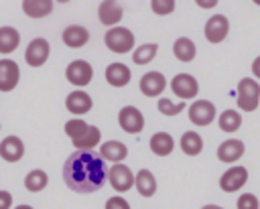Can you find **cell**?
Returning <instances> with one entry per match:
<instances>
[{"instance_id": "cell-26", "label": "cell", "mask_w": 260, "mask_h": 209, "mask_svg": "<svg viewBox=\"0 0 260 209\" xmlns=\"http://www.w3.org/2000/svg\"><path fill=\"white\" fill-rule=\"evenodd\" d=\"M181 150L187 154V156H197L201 150H203V140L201 136L195 132V130H189L181 136Z\"/></svg>"}, {"instance_id": "cell-12", "label": "cell", "mask_w": 260, "mask_h": 209, "mask_svg": "<svg viewBox=\"0 0 260 209\" xmlns=\"http://www.w3.org/2000/svg\"><path fill=\"white\" fill-rule=\"evenodd\" d=\"M228 30H230V22L223 14H213L205 22V39L209 43H221L228 37Z\"/></svg>"}, {"instance_id": "cell-32", "label": "cell", "mask_w": 260, "mask_h": 209, "mask_svg": "<svg viewBox=\"0 0 260 209\" xmlns=\"http://www.w3.org/2000/svg\"><path fill=\"white\" fill-rule=\"evenodd\" d=\"M183 108H185V103H183V101L173 103V101H171V99H167V97L158 99V112H160V114H165V116H175V114L183 112Z\"/></svg>"}, {"instance_id": "cell-36", "label": "cell", "mask_w": 260, "mask_h": 209, "mask_svg": "<svg viewBox=\"0 0 260 209\" xmlns=\"http://www.w3.org/2000/svg\"><path fill=\"white\" fill-rule=\"evenodd\" d=\"M12 207V195L8 191H0V209H10Z\"/></svg>"}, {"instance_id": "cell-28", "label": "cell", "mask_w": 260, "mask_h": 209, "mask_svg": "<svg viewBox=\"0 0 260 209\" xmlns=\"http://www.w3.org/2000/svg\"><path fill=\"white\" fill-rule=\"evenodd\" d=\"M156 51H158V45H156V43H144L142 47L134 49L132 61H134L136 65H146V63H150V61L156 57Z\"/></svg>"}, {"instance_id": "cell-5", "label": "cell", "mask_w": 260, "mask_h": 209, "mask_svg": "<svg viewBox=\"0 0 260 209\" xmlns=\"http://www.w3.org/2000/svg\"><path fill=\"white\" fill-rule=\"evenodd\" d=\"M49 53H51V47H49V41L39 37V39H32L24 51V59L30 67H41L47 63L49 59Z\"/></svg>"}, {"instance_id": "cell-16", "label": "cell", "mask_w": 260, "mask_h": 209, "mask_svg": "<svg viewBox=\"0 0 260 209\" xmlns=\"http://www.w3.org/2000/svg\"><path fill=\"white\" fill-rule=\"evenodd\" d=\"M91 106H93L91 97H89L85 91H81V89L71 91V93L67 95V99H65V108H67L71 114H77V116L87 114V112L91 110Z\"/></svg>"}, {"instance_id": "cell-14", "label": "cell", "mask_w": 260, "mask_h": 209, "mask_svg": "<svg viewBox=\"0 0 260 209\" xmlns=\"http://www.w3.org/2000/svg\"><path fill=\"white\" fill-rule=\"evenodd\" d=\"M24 154V144L18 136H6L2 138L0 142V156L6 160V162H16L20 160Z\"/></svg>"}, {"instance_id": "cell-13", "label": "cell", "mask_w": 260, "mask_h": 209, "mask_svg": "<svg viewBox=\"0 0 260 209\" xmlns=\"http://www.w3.org/2000/svg\"><path fill=\"white\" fill-rule=\"evenodd\" d=\"M167 87V79L162 73L158 71H148L142 75L140 79V91L146 95V97H156L162 93V89Z\"/></svg>"}, {"instance_id": "cell-38", "label": "cell", "mask_w": 260, "mask_h": 209, "mask_svg": "<svg viewBox=\"0 0 260 209\" xmlns=\"http://www.w3.org/2000/svg\"><path fill=\"white\" fill-rule=\"evenodd\" d=\"M201 8H213V6H217V0H211V2H197Z\"/></svg>"}, {"instance_id": "cell-37", "label": "cell", "mask_w": 260, "mask_h": 209, "mask_svg": "<svg viewBox=\"0 0 260 209\" xmlns=\"http://www.w3.org/2000/svg\"><path fill=\"white\" fill-rule=\"evenodd\" d=\"M252 73L260 79V57H256V59H254V63H252Z\"/></svg>"}, {"instance_id": "cell-4", "label": "cell", "mask_w": 260, "mask_h": 209, "mask_svg": "<svg viewBox=\"0 0 260 209\" xmlns=\"http://www.w3.org/2000/svg\"><path fill=\"white\" fill-rule=\"evenodd\" d=\"M65 77H67L69 83H73V85H77V87H83V85H87V83L91 81L93 69H91V65H89L87 61L77 59V61H71V63L67 65Z\"/></svg>"}, {"instance_id": "cell-22", "label": "cell", "mask_w": 260, "mask_h": 209, "mask_svg": "<svg viewBox=\"0 0 260 209\" xmlns=\"http://www.w3.org/2000/svg\"><path fill=\"white\" fill-rule=\"evenodd\" d=\"M20 45V34L14 26H0V53L8 55Z\"/></svg>"}, {"instance_id": "cell-6", "label": "cell", "mask_w": 260, "mask_h": 209, "mask_svg": "<svg viewBox=\"0 0 260 209\" xmlns=\"http://www.w3.org/2000/svg\"><path fill=\"white\" fill-rule=\"evenodd\" d=\"M118 124H120V128H122L124 132H128V134H138V132L144 128V118H142V114H140L138 108H134V106H124V108L120 110V114H118Z\"/></svg>"}, {"instance_id": "cell-7", "label": "cell", "mask_w": 260, "mask_h": 209, "mask_svg": "<svg viewBox=\"0 0 260 209\" xmlns=\"http://www.w3.org/2000/svg\"><path fill=\"white\" fill-rule=\"evenodd\" d=\"M171 89H173V93L179 95L181 99H191V97L197 95L199 83H197V79H195L193 75H189V73H177V75L173 77V81H171Z\"/></svg>"}, {"instance_id": "cell-2", "label": "cell", "mask_w": 260, "mask_h": 209, "mask_svg": "<svg viewBox=\"0 0 260 209\" xmlns=\"http://www.w3.org/2000/svg\"><path fill=\"white\" fill-rule=\"evenodd\" d=\"M236 95H238L240 110L254 112L258 108V103H260V85H258V81L256 79H250V77L240 79L238 89H236Z\"/></svg>"}, {"instance_id": "cell-19", "label": "cell", "mask_w": 260, "mask_h": 209, "mask_svg": "<svg viewBox=\"0 0 260 209\" xmlns=\"http://www.w3.org/2000/svg\"><path fill=\"white\" fill-rule=\"evenodd\" d=\"M244 154V142L232 138V140H225L217 146V158L221 162H236L240 160V156Z\"/></svg>"}, {"instance_id": "cell-1", "label": "cell", "mask_w": 260, "mask_h": 209, "mask_svg": "<svg viewBox=\"0 0 260 209\" xmlns=\"http://www.w3.org/2000/svg\"><path fill=\"white\" fill-rule=\"evenodd\" d=\"M108 177L106 162L93 150H75L63 164V181L75 193H95Z\"/></svg>"}, {"instance_id": "cell-8", "label": "cell", "mask_w": 260, "mask_h": 209, "mask_svg": "<svg viewBox=\"0 0 260 209\" xmlns=\"http://www.w3.org/2000/svg\"><path fill=\"white\" fill-rule=\"evenodd\" d=\"M215 118V106L209 99H197L189 106V120L195 126H207Z\"/></svg>"}, {"instance_id": "cell-10", "label": "cell", "mask_w": 260, "mask_h": 209, "mask_svg": "<svg viewBox=\"0 0 260 209\" xmlns=\"http://www.w3.org/2000/svg\"><path fill=\"white\" fill-rule=\"evenodd\" d=\"M246 181H248V170H246L244 166H232V168H228V170L221 175L219 187H221V191H225V193H234V191L242 189V187L246 185Z\"/></svg>"}, {"instance_id": "cell-15", "label": "cell", "mask_w": 260, "mask_h": 209, "mask_svg": "<svg viewBox=\"0 0 260 209\" xmlns=\"http://www.w3.org/2000/svg\"><path fill=\"white\" fill-rule=\"evenodd\" d=\"M98 16H100V22L106 24V26H114L122 20V4L120 2H114V0H104L98 8Z\"/></svg>"}, {"instance_id": "cell-21", "label": "cell", "mask_w": 260, "mask_h": 209, "mask_svg": "<svg viewBox=\"0 0 260 209\" xmlns=\"http://www.w3.org/2000/svg\"><path fill=\"white\" fill-rule=\"evenodd\" d=\"M148 144H150V150L156 156H169L173 152V148H175V140H173V136L169 132H156V134H152V138H150Z\"/></svg>"}, {"instance_id": "cell-40", "label": "cell", "mask_w": 260, "mask_h": 209, "mask_svg": "<svg viewBox=\"0 0 260 209\" xmlns=\"http://www.w3.org/2000/svg\"><path fill=\"white\" fill-rule=\"evenodd\" d=\"M14 209H32L30 205H18V207H14Z\"/></svg>"}, {"instance_id": "cell-30", "label": "cell", "mask_w": 260, "mask_h": 209, "mask_svg": "<svg viewBox=\"0 0 260 209\" xmlns=\"http://www.w3.org/2000/svg\"><path fill=\"white\" fill-rule=\"evenodd\" d=\"M217 122H219V128L223 132H236L240 128V124H242V116L238 112H234V110H225V112H221Z\"/></svg>"}, {"instance_id": "cell-17", "label": "cell", "mask_w": 260, "mask_h": 209, "mask_svg": "<svg viewBox=\"0 0 260 209\" xmlns=\"http://www.w3.org/2000/svg\"><path fill=\"white\" fill-rule=\"evenodd\" d=\"M130 77H132L130 67L124 63H110L106 67V81L114 87H124L130 81Z\"/></svg>"}, {"instance_id": "cell-23", "label": "cell", "mask_w": 260, "mask_h": 209, "mask_svg": "<svg viewBox=\"0 0 260 209\" xmlns=\"http://www.w3.org/2000/svg\"><path fill=\"white\" fill-rule=\"evenodd\" d=\"M22 10L30 18H43V16L51 14L53 2L51 0H24L22 2Z\"/></svg>"}, {"instance_id": "cell-33", "label": "cell", "mask_w": 260, "mask_h": 209, "mask_svg": "<svg viewBox=\"0 0 260 209\" xmlns=\"http://www.w3.org/2000/svg\"><path fill=\"white\" fill-rule=\"evenodd\" d=\"M150 8H152L154 14L165 16V14H171L175 10V0H152Z\"/></svg>"}, {"instance_id": "cell-20", "label": "cell", "mask_w": 260, "mask_h": 209, "mask_svg": "<svg viewBox=\"0 0 260 209\" xmlns=\"http://www.w3.org/2000/svg\"><path fill=\"white\" fill-rule=\"evenodd\" d=\"M61 39H63V43H65L67 47L79 49V47H83V45L89 41V32H87V28H83V26H79V24H71V26H67V28L63 30Z\"/></svg>"}, {"instance_id": "cell-27", "label": "cell", "mask_w": 260, "mask_h": 209, "mask_svg": "<svg viewBox=\"0 0 260 209\" xmlns=\"http://www.w3.org/2000/svg\"><path fill=\"white\" fill-rule=\"evenodd\" d=\"M47 183H49V177H47V172L41 170V168H35V170H30V172L24 177V187H26V191H30V193L43 191V189L47 187Z\"/></svg>"}, {"instance_id": "cell-11", "label": "cell", "mask_w": 260, "mask_h": 209, "mask_svg": "<svg viewBox=\"0 0 260 209\" xmlns=\"http://www.w3.org/2000/svg\"><path fill=\"white\" fill-rule=\"evenodd\" d=\"M20 69L12 59H0V91H12L18 85Z\"/></svg>"}, {"instance_id": "cell-39", "label": "cell", "mask_w": 260, "mask_h": 209, "mask_svg": "<svg viewBox=\"0 0 260 209\" xmlns=\"http://www.w3.org/2000/svg\"><path fill=\"white\" fill-rule=\"evenodd\" d=\"M201 209H223V207H219V205H205V207H201Z\"/></svg>"}, {"instance_id": "cell-34", "label": "cell", "mask_w": 260, "mask_h": 209, "mask_svg": "<svg viewBox=\"0 0 260 209\" xmlns=\"http://www.w3.org/2000/svg\"><path fill=\"white\" fill-rule=\"evenodd\" d=\"M258 207H260V203H258L256 195H252V193L240 195V199H238V209H258Z\"/></svg>"}, {"instance_id": "cell-18", "label": "cell", "mask_w": 260, "mask_h": 209, "mask_svg": "<svg viewBox=\"0 0 260 209\" xmlns=\"http://www.w3.org/2000/svg\"><path fill=\"white\" fill-rule=\"evenodd\" d=\"M126 154H128V148H126V144L120 142V140H108V142H104V144L100 146V156H102L104 162H106V160H112L114 164H118L120 160L126 158Z\"/></svg>"}, {"instance_id": "cell-31", "label": "cell", "mask_w": 260, "mask_h": 209, "mask_svg": "<svg viewBox=\"0 0 260 209\" xmlns=\"http://www.w3.org/2000/svg\"><path fill=\"white\" fill-rule=\"evenodd\" d=\"M87 128H89V124H85L83 120H69V122H65V134L71 138V142L83 138Z\"/></svg>"}, {"instance_id": "cell-24", "label": "cell", "mask_w": 260, "mask_h": 209, "mask_svg": "<svg viewBox=\"0 0 260 209\" xmlns=\"http://www.w3.org/2000/svg\"><path fill=\"white\" fill-rule=\"evenodd\" d=\"M173 53H175V57H177L179 61L189 63V61H193V59H195L197 49H195V43H193L191 39L181 37V39H177V41L173 43Z\"/></svg>"}, {"instance_id": "cell-29", "label": "cell", "mask_w": 260, "mask_h": 209, "mask_svg": "<svg viewBox=\"0 0 260 209\" xmlns=\"http://www.w3.org/2000/svg\"><path fill=\"white\" fill-rule=\"evenodd\" d=\"M100 138H102V132H100L95 126H89L87 132H85V136L79 138V140H75L73 146H75L77 150H91L93 146L100 144Z\"/></svg>"}, {"instance_id": "cell-3", "label": "cell", "mask_w": 260, "mask_h": 209, "mask_svg": "<svg viewBox=\"0 0 260 209\" xmlns=\"http://www.w3.org/2000/svg\"><path fill=\"white\" fill-rule=\"evenodd\" d=\"M104 43L114 53H128L134 47V34H132V30H128L124 26H112L106 32Z\"/></svg>"}, {"instance_id": "cell-25", "label": "cell", "mask_w": 260, "mask_h": 209, "mask_svg": "<svg viewBox=\"0 0 260 209\" xmlns=\"http://www.w3.org/2000/svg\"><path fill=\"white\" fill-rule=\"evenodd\" d=\"M134 187L138 189V193H140L142 197H152L154 191H156V181H154V177H152L150 170L142 168V170H138V175L134 177Z\"/></svg>"}, {"instance_id": "cell-9", "label": "cell", "mask_w": 260, "mask_h": 209, "mask_svg": "<svg viewBox=\"0 0 260 209\" xmlns=\"http://www.w3.org/2000/svg\"><path fill=\"white\" fill-rule=\"evenodd\" d=\"M108 179H110V185L114 187V191H118V193H124V191H128V189L134 185V175H132V170H130L126 164H122V162L114 164V166L108 170Z\"/></svg>"}, {"instance_id": "cell-35", "label": "cell", "mask_w": 260, "mask_h": 209, "mask_svg": "<svg viewBox=\"0 0 260 209\" xmlns=\"http://www.w3.org/2000/svg\"><path fill=\"white\" fill-rule=\"evenodd\" d=\"M106 209H130V203L124 197L116 195V197H110L106 201Z\"/></svg>"}]
</instances>
